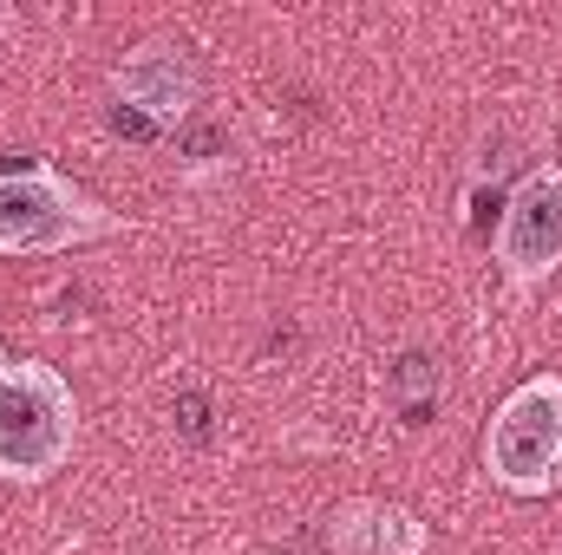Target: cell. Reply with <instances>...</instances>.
<instances>
[{"mask_svg": "<svg viewBox=\"0 0 562 555\" xmlns=\"http://www.w3.org/2000/svg\"><path fill=\"white\" fill-rule=\"evenodd\" d=\"M203 99V72L190 66L183 46L170 39H150L138 53H125L112 66V125L132 132V138H164L177 132Z\"/></svg>", "mask_w": 562, "mask_h": 555, "instance_id": "obj_5", "label": "cell"}, {"mask_svg": "<svg viewBox=\"0 0 562 555\" xmlns=\"http://www.w3.org/2000/svg\"><path fill=\"white\" fill-rule=\"evenodd\" d=\"M431 530L406 503L386 497H347L327 510V555H425Z\"/></svg>", "mask_w": 562, "mask_h": 555, "instance_id": "obj_6", "label": "cell"}, {"mask_svg": "<svg viewBox=\"0 0 562 555\" xmlns=\"http://www.w3.org/2000/svg\"><path fill=\"white\" fill-rule=\"evenodd\" d=\"M125 236V216L53 163H0V256H66Z\"/></svg>", "mask_w": 562, "mask_h": 555, "instance_id": "obj_2", "label": "cell"}, {"mask_svg": "<svg viewBox=\"0 0 562 555\" xmlns=\"http://www.w3.org/2000/svg\"><path fill=\"white\" fill-rule=\"evenodd\" d=\"M484 471L510 497L562 490V373H530L524 386H510L484 431Z\"/></svg>", "mask_w": 562, "mask_h": 555, "instance_id": "obj_3", "label": "cell"}, {"mask_svg": "<svg viewBox=\"0 0 562 555\" xmlns=\"http://www.w3.org/2000/svg\"><path fill=\"white\" fill-rule=\"evenodd\" d=\"M491 256H497V269H504V281H510L517 294H537V287L562 269V163L557 157L530 163V170L510 183Z\"/></svg>", "mask_w": 562, "mask_h": 555, "instance_id": "obj_4", "label": "cell"}, {"mask_svg": "<svg viewBox=\"0 0 562 555\" xmlns=\"http://www.w3.org/2000/svg\"><path fill=\"white\" fill-rule=\"evenodd\" d=\"M79 451V399L59 366L0 347V484H53Z\"/></svg>", "mask_w": 562, "mask_h": 555, "instance_id": "obj_1", "label": "cell"}]
</instances>
